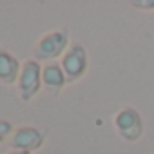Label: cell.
<instances>
[{"label":"cell","instance_id":"2","mask_svg":"<svg viewBox=\"0 0 154 154\" xmlns=\"http://www.w3.org/2000/svg\"><path fill=\"white\" fill-rule=\"evenodd\" d=\"M112 125H114L116 134L123 141H129V143L138 141L143 136V131H145L143 116L132 105H125V107L118 109L114 118H112Z\"/></svg>","mask_w":154,"mask_h":154},{"label":"cell","instance_id":"7","mask_svg":"<svg viewBox=\"0 0 154 154\" xmlns=\"http://www.w3.org/2000/svg\"><path fill=\"white\" fill-rule=\"evenodd\" d=\"M20 69H22V63L20 60L9 53L8 49L0 47V84L4 85H17V80L20 76Z\"/></svg>","mask_w":154,"mask_h":154},{"label":"cell","instance_id":"3","mask_svg":"<svg viewBox=\"0 0 154 154\" xmlns=\"http://www.w3.org/2000/svg\"><path fill=\"white\" fill-rule=\"evenodd\" d=\"M42 63L29 58L22 63L20 69V76L17 80V89L18 94L24 102H31L35 96H38V93L42 91L44 84H42Z\"/></svg>","mask_w":154,"mask_h":154},{"label":"cell","instance_id":"6","mask_svg":"<svg viewBox=\"0 0 154 154\" xmlns=\"http://www.w3.org/2000/svg\"><path fill=\"white\" fill-rule=\"evenodd\" d=\"M42 84H44V89L54 96L62 93V89L69 82H67V76H65L60 62H49L42 67Z\"/></svg>","mask_w":154,"mask_h":154},{"label":"cell","instance_id":"10","mask_svg":"<svg viewBox=\"0 0 154 154\" xmlns=\"http://www.w3.org/2000/svg\"><path fill=\"white\" fill-rule=\"evenodd\" d=\"M6 154H33V152H26V150H15V149H11V150H8Z\"/></svg>","mask_w":154,"mask_h":154},{"label":"cell","instance_id":"8","mask_svg":"<svg viewBox=\"0 0 154 154\" xmlns=\"http://www.w3.org/2000/svg\"><path fill=\"white\" fill-rule=\"evenodd\" d=\"M15 132V127L11 122L4 120V118H0V143H4L8 138H11Z\"/></svg>","mask_w":154,"mask_h":154},{"label":"cell","instance_id":"4","mask_svg":"<svg viewBox=\"0 0 154 154\" xmlns=\"http://www.w3.org/2000/svg\"><path fill=\"white\" fill-rule=\"evenodd\" d=\"M60 65L67 76L69 84L80 82L87 74V69H89V56H87L85 47L82 44H71L69 49L60 58Z\"/></svg>","mask_w":154,"mask_h":154},{"label":"cell","instance_id":"5","mask_svg":"<svg viewBox=\"0 0 154 154\" xmlns=\"http://www.w3.org/2000/svg\"><path fill=\"white\" fill-rule=\"evenodd\" d=\"M45 143V134L33 125H22L15 129L13 136L9 138V147L15 150H26V152H35L42 149Z\"/></svg>","mask_w":154,"mask_h":154},{"label":"cell","instance_id":"1","mask_svg":"<svg viewBox=\"0 0 154 154\" xmlns=\"http://www.w3.org/2000/svg\"><path fill=\"white\" fill-rule=\"evenodd\" d=\"M69 33L65 29H56L45 33L33 47V60L36 62H56L69 49Z\"/></svg>","mask_w":154,"mask_h":154},{"label":"cell","instance_id":"9","mask_svg":"<svg viewBox=\"0 0 154 154\" xmlns=\"http://www.w3.org/2000/svg\"><path fill=\"white\" fill-rule=\"evenodd\" d=\"M131 6L143 11H154V0H134V2H131Z\"/></svg>","mask_w":154,"mask_h":154}]
</instances>
